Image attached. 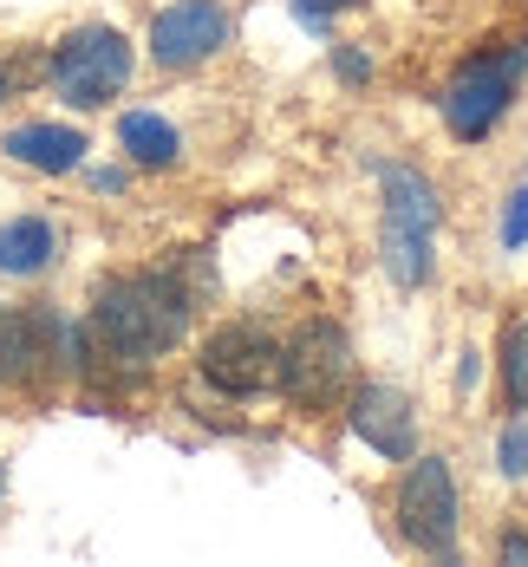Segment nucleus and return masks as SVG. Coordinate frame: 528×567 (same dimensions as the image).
<instances>
[{
  "label": "nucleus",
  "instance_id": "nucleus-12",
  "mask_svg": "<svg viewBox=\"0 0 528 567\" xmlns=\"http://www.w3.org/2000/svg\"><path fill=\"white\" fill-rule=\"evenodd\" d=\"M379 183H385V223L417 228V235H437V223H444L437 189L411 171V164H379Z\"/></svg>",
  "mask_w": 528,
  "mask_h": 567
},
{
  "label": "nucleus",
  "instance_id": "nucleus-1",
  "mask_svg": "<svg viewBox=\"0 0 528 567\" xmlns=\"http://www.w3.org/2000/svg\"><path fill=\"white\" fill-rule=\"evenodd\" d=\"M203 287H189V268H151V275H117L99 287L92 300V333L105 359L144 372L151 359H164L183 333H189V313H196Z\"/></svg>",
  "mask_w": 528,
  "mask_h": 567
},
{
  "label": "nucleus",
  "instance_id": "nucleus-21",
  "mask_svg": "<svg viewBox=\"0 0 528 567\" xmlns=\"http://www.w3.org/2000/svg\"><path fill=\"white\" fill-rule=\"evenodd\" d=\"M503 561H528V542H522V535H503Z\"/></svg>",
  "mask_w": 528,
  "mask_h": 567
},
{
  "label": "nucleus",
  "instance_id": "nucleus-10",
  "mask_svg": "<svg viewBox=\"0 0 528 567\" xmlns=\"http://www.w3.org/2000/svg\"><path fill=\"white\" fill-rule=\"evenodd\" d=\"M0 151L13 164H27V171L65 176V171H79V157H85V131H72V124H20V131H7Z\"/></svg>",
  "mask_w": 528,
  "mask_h": 567
},
{
  "label": "nucleus",
  "instance_id": "nucleus-15",
  "mask_svg": "<svg viewBox=\"0 0 528 567\" xmlns=\"http://www.w3.org/2000/svg\"><path fill=\"white\" fill-rule=\"evenodd\" d=\"M503 392L516 411H528V320H516L503 333Z\"/></svg>",
  "mask_w": 528,
  "mask_h": 567
},
{
  "label": "nucleus",
  "instance_id": "nucleus-20",
  "mask_svg": "<svg viewBox=\"0 0 528 567\" xmlns=\"http://www.w3.org/2000/svg\"><path fill=\"white\" fill-rule=\"evenodd\" d=\"M92 189H105V196H117V189H124V171H92Z\"/></svg>",
  "mask_w": 528,
  "mask_h": 567
},
{
  "label": "nucleus",
  "instance_id": "nucleus-16",
  "mask_svg": "<svg viewBox=\"0 0 528 567\" xmlns=\"http://www.w3.org/2000/svg\"><path fill=\"white\" fill-rule=\"evenodd\" d=\"M496 470L509 476V483H522L528 476V424H503V437H496Z\"/></svg>",
  "mask_w": 528,
  "mask_h": 567
},
{
  "label": "nucleus",
  "instance_id": "nucleus-9",
  "mask_svg": "<svg viewBox=\"0 0 528 567\" xmlns=\"http://www.w3.org/2000/svg\"><path fill=\"white\" fill-rule=\"evenodd\" d=\"M352 431L372 444L379 456H411L417 451V411H411V392L398 385H359L352 398Z\"/></svg>",
  "mask_w": 528,
  "mask_h": 567
},
{
  "label": "nucleus",
  "instance_id": "nucleus-5",
  "mask_svg": "<svg viewBox=\"0 0 528 567\" xmlns=\"http://www.w3.org/2000/svg\"><path fill=\"white\" fill-rule=\"evenodd\" d=\"M203 379L216 385V392L229 398H261L281 385V340L268 333V327H255V320H229V327H216L209 340H203Z\"/></svg>",
  "mask_w": 528,
  "mask_h": 567
},
{
  "label": "nucleus",
  "instance_id": "nucleus-22",
  "mask_svg": "<svg viewBox=\"0 0 528 567\" xmlns=\"http://www.w3.org/2000/svg\"><path fill=\"white\" fill-rule=\"evenodd\" d=\"M7 92H13V72H7V65H0V99H7Z\"/></svg>",
  "mask_w": 528,
  "mask_h": 567
},
{
  "label": "nucleus",
  "instance_id": "nucleus-23",
  "mask_svg": "<svg viewBox=\"0 0 528 567\" xmlns=\"http://www.w3.org/2000/svg\"><path fill=\"white\" fill-rule=\"evenodd\" d=\"M0 489H7V470H0Z\"/></svg>",
  "mask_w": 528,
  "mask_h": 567
},
{
  "label": "nucleus",
  "instance_id": "nucleus-6",
  "mask_svg": "<svg viewBox=\"0 0 528 567\" xmlns=\"http://www.w3.org/2000/svg\"><path fill=\"white\" fill-rule=\"evenodd\" d=\"M398 535L424 555L457 561V476L444 456H417L398 483Z\"/></svg>",
  "mask_w": 528,
  "mask_h": 567
},
{
  "label": "nucleus",
  "instance_id": "nucleus-19",
  "mask_svg": "<svg viewBox=\"0 0 528 567\" xmlns=\"http://www.w3.org/2000/svg\"><path fill=\"white\" fill-rule=\"evenodd\" d=\"M333 72H340V79H352V85H365V79H372V59L352 53V47H340V53H333Z\"/></svg>",
  "mask_w": 528,
  "mask_h": 567
},
{
  "label": "nucleus",
  "instance_id": "nucleus-7",
  "mask_svg": "<svg viewBox=\"0 0 528 567\" xmlns=\"http://www.w3.org/2000/svg\"><path fill=\"white\" fill-rule=\"evenodd\" d=\"M229 33H235L229 7H216V0H176V7H164V13L151 20V59L170 65V72H183V65L216 59L229 47Z\"/></svg>",
  "mask_w": 528,
  "mask_h": 567
},
{
  "label": "nucleus",
  "instance_id": "nucleus-4",
  "mask_svg": "<svg viewBox=\"0 0 528 567\" xmlns=\"http://www.w3.org/2000/svg\"><path fill=\"white\" fill-rule=\"evenodd\" d=\"M528 72V40L522 47H509V53H489V59H469L464 72L451 79V92H444V124H451V137H489L496 131V117L516 105V85H522Z\"/></svg>",
  "mask_w": 528,
  "mask_h": 567
},
{
  "label": "nucleus",
  "instance_id": "nucleus-8",
  "mask_svg": "<svg viewBox=\"0 0 528 567\" xmlns=\"http://www.w3.org/2000/svg\"><path fill=\"white\" fill-rule=\"evenodd\" d=\"M59 340H65V320L53 307H0V385L40 379L59 359Z\"/></svg>",
  "mask_w": 528,
  "mask_h": 567
},
{
  "label": "nucleus",
  "instance_id": "nucleus-13",
  "mask_svg": "<svg viewBox=\"0 0 528 567\" xmlns=\"http://www.w3.org/2000/svg\"><path fill=\"white\" fill-rule=\"evenodd\" d=\"M117 144H124V157L144 164V171H170L176 157H183L176 124L170 117H157V112H124L117 117Z\"/></svg>",
  "mask_w": 528,
  "mask_h": 567
},
{
  "label": "nucleus",
  "instance_id": "nucleus-2",
  "mask_svg": "<svg viewBox=\"0 0 528 567\" xmlns=\"http://www.w3.org/2000/svg\"><path fill=\"white\" fill-rule=\"evenodd\" d=\"M131 79V40L117 27H79L53 47V92L79 112L112 105Z\"/></svg>",
  "mask_w": 528,
  "mask_h": 567
},
{
  "label": "nucleus",
  "instance_id": "nucleus-11",
  "mask_svg": "<svg viewBox=\"0 0 528 567\" xmlns=\"http://www.w3.org/2000/svg\"><path fill=\"white\" fill-rule=\"evenodd\" d=\"M59 255V228L46 216H13V223H0V275H13V281H33V275H46Z\"/></svg>",
  "mask_w": 528,
  "mask_h": 567
},
{
  "label": "nucleus",
  "instance_id": "nucleus-17",
  "mask_svg": "<svg viewBox=\"0 0 528 567\" xmlns=\"http://www.w3.org/2000/svg\"><path fill=\"white\" fill-rule=\"evenodd\" d=\"M528 241V189L509 196V209H503V248H522Z\"/></svg>",
  "mask_w": 528,
  "mask_h": 567
},
{
  "label": "nucleus",
  "instance_id": "nucleus-18",
  "mask_svg": "<svg viewBox=\"0 0 528 567\" xmlns=\"http://www.w3.org/2000/svg\"><path fill=\"white\" fill-rule=\"evenodd\" d=\"M288 7H293V20H307V27L320 33V27H327L340 7H352V0H288Z\"/></svg>",
  "mask_w": 528,
  "mask_h": 567
},
{
  "label": "nucleus",
  "instance_id": "nucleus-3",
  "mask_svg": "<svg viewBox=\"0 0 528 567\" xmlns=\"http://www.w3.org/2000/svg\"><path fill=\"white\" fill-rule=\"evenodd\" d=\"M352 385V340L333 320H307L288 346H281V392L300 411H327L340 404Z\"/></svg>",
  "mask_w": 528,
  "mask_h": 567
},
{
  "label": "nucleus",
  "instance_id": "nucleus-14",
  "mask_svg": "<svg viewBox=\"0 0 528 567\" xmlns=\"http://www.w3.org/2000/svg\"><path fill=\"white\" fill-rule=\"evenodd\" d=\"M379 255H385V275H392L398 287L431 281V235H417V228L385 223V235H379Z\"/></svg>",
  "mask_w": 528,
  "mask_h": 567
}]
</instances>
